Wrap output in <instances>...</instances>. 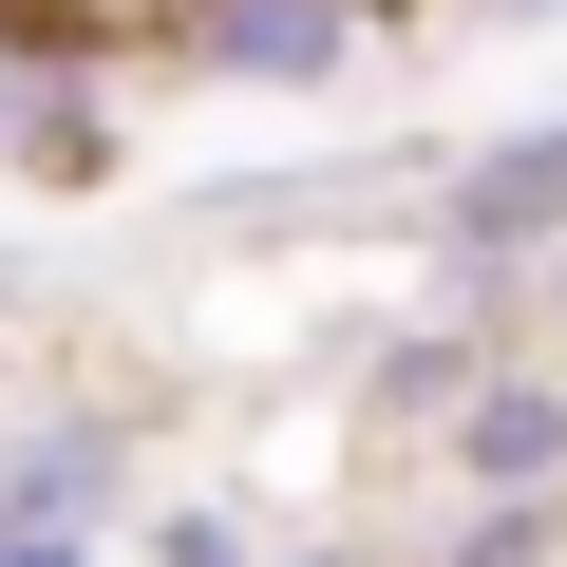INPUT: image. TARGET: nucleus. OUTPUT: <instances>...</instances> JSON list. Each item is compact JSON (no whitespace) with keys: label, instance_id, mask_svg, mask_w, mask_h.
<instances>
[{"label":"nucleus","instance_id":"obj_5","mask_svg":"<svg viewBox=\"0 0 567 567\" xmlns=\"http://www.w3.org/2000/svg\"><path fill=\"white\" fill-rule=\"evenodd\" d=\"M548 548H567V511H473V492L435 529V567H548Z\"/></svg>","mask_w":567,"mask_h":567},{"label":"nucleus","instance_id":"obj_3","mask_svg":"<svg viewBox=\"0 0 567 567\" xmlns=\"http://www.w3.org/2000/svg\"><path fill=\"white\" fill-rule=\"evenodd\" d=\"M95 492H114V416H39L0 454V529H95Z\"/></svg>","mask_w":567,"mask_h":567},{"label":"nucleus","instance_id":"obj_10","mask_svg":"<svg viewBox=\"0 0 567 567\" xmlns=\"http://www.w3.org/2000/svg\"><path fill=\"white\" fill-rule=\"evenodd\" d=\"M284 567H379V548H341V529H322V548H284Z\"/></svg>","mask_w":567,"mask_h":567},{"label":"nucleus","instance_id":"obj_1","mask_svg":"<svg viewBox=\"0 0 567 567\" xmlns=\"http://www.w3.org/2000/svg\"><path fill=\"white\" fill-rule=\"evenodd\" d=\"M152 20H171V58L208 95H322L379 39V0H152Z\"/></svg>","mask_w":567,"mask_h":567},{"label":"nucleus","instance_id":"obj_8","mask_svg":"<svg viewBox=\"0 0 567 567\" xmlns=\"http://www.w3.org/2000/svg\"><path fill=\"white\" fill-rule=\"evenodd\" d=\"M454 20H473V39H548L567 0H454Z\"/></svg>","mask_w":567,"mask_h":567},{"label":"nucleus","instance_id":"obj_4","mask_svg":"<svg viewBox=\"0 0 567 567\" xmlns=\"http://www.w3.org/2000/svg\"><path fill=\"white\" fill-rule=\"evenodd\" d=\"M0 171H39V189H114V114H95V76H58L39 114H20V152Z\"/></svg>","mask_w":567,"mask_h":567},{"label":"nucleus","instance_id":"obj_6","mask_svg":"<svg viewBox=\"0 0 567 567\" xmlns=\"http://www.w3.org/2000/svg\"><path fill=\"white\" fill-rule=\"evenodd\" d=\"M152 567H265V548H246L227 492H189V511H152Z\"/></svg>","mask_w":567,"mask_h":567},{"label":"nucleus","instance_id":"obj_9","mask_svg":"<svg viewBox=\"0 0 567 567\" xmlns=\"http://www.w3.org/2000/svg\"><path fill=\"white\" fill-rule=\"evenodd\" d=\"M0 567H95V529H0Z\"/></svg>","mask_w":567,"mask_h":567},{"label":"nucleus","instance_id":"obj_2","mask_svg":"<svg viewBox=\"0 0 567 567\" xmlns=\"http://www.w3.org/2000/svg\"><path fill=\"white\" fill-rule=\"evenodd\" d=\"M435 454H454L473 511H567V379H548V360H492V379L435 416Z\"/></svg>","mask_w":567,"mask_h":567},{"label":"nucleus","instance_id":"obj_7","mask_svg":"<svg viewBox=\"0 0 567 567\" xmlns=\"http://www.w3.org/2000/svg\"><path fill=\"white\" fill-rule=\"evenodd\" d=\"M58 76H39V20H20V0H0V152H20V114H39Z\"/></svg>","mask_w":567,"mask_h":567}]
</instances>
